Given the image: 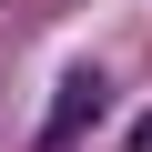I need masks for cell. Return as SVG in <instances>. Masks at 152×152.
<instances>
[{"instance_id":"cell-2","label":"cell","mask_w":152,"mask_h":152,"mask_svg":"<svg viewBox=\"0 0 152 152\" xmlns=\"http://www.w3.org/2000/svg\"><path fill=\"white\" fill-rule=\"evenodd\" d=\"M122 152H152V112H142V122H132V142H122Z\"/></svg>"},{"instance_id":"cell-1","label":"cell","mask_w":152,"mask_h":152,"mask_svg":"<svg viewBox=\"0 0 152 152\" xmlns=\"http://www.w3.org/2000/svg\"><path fill=\"white\" fill-rule=\"evenodd\" d=\"M91 122H102V71H91V61H71V71H61V91H51V122H41V142H31V152H71Z\"/></svg>"}]
</instances>
